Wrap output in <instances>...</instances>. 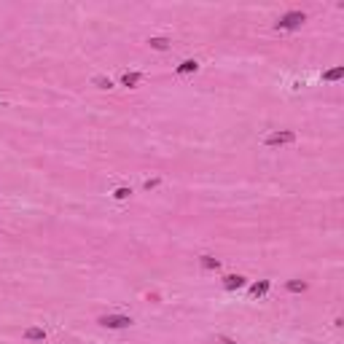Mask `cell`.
<instances>
[{
    "mask_svg": "<svg viewBox=\"0 0 344 344\" xmlns=\"http://www.w3.org/2000/svg\"><path fill=\"white\" fill-rule=\"evenodd\" d=\"M199 263H202V269H207V272H213V269H221V261L213 256H202L199 258Z\"/></svg>",
    "mask_w": 344,
    "mask_h": 344,
    "instance_id": "cell-8",
    "label": "cell"
},
{
    "mask_svg": "<svg viewBox=\"0 0 344 344\" xmlns=\"http://www.w3.org/2000/svg\"><path fill=\"white\" fill-rule=\"evenodd\" d=\"M307 22V14L304 11H288V14H283L277 19V30H285V32H293V30H299V27Z\"/></svg>",
    "mask_w": 344,
    "mask_h": 344,
    "instance_id": "cell-1",
    "label": "cell"
},
{
    "mask_svg": "<svg viewBox=\"0 0 344 344\" xmlns=\"http://www.w3.org/2000/svg\"><path fill=\"white\" fill-rule=\"evenodd\" d=\"M269 288H272V285H269V280L253 283V285H250V296H266V293H269Z\"/></svg>",
    "mask_w": 344,
    "mask_h": 344,
    "instance_id": "cell-6",
    "label": "cell"
},
{
    "mask_svg": "<svg viewBox=\"0 0 344 344\" xmlns=\"http://www.w3.org/2000/svg\"><path fill=\"white\" fill-rule=\"evenodd\" d=\"M97 323H100L102 328L121 331V328H129V325H132V317H127V315H100Z\"/></svg>",
    "mask_w": 344,
    "mask_h": 344,
    "instance_id": "cell-2",
    "label": "cell"
},
{
    "mask_svg": "<svg viewBox=\"0 0 344 344\" xmlns=\"http://www.w3.org/2000/svg\"><path fill=\"white\" fill-rule=\"evenodd\" d=\"M266 143L269 148H280V145H290V143H296V132H290V129H283V132H272V135L266 137Z\"/></svg>",
    "mask_w": 344,
    "mask_h": 344,
    "instance_id": "cell-3",
    "label": "cell"
},
{
    "mask_svg": "<svg viewBox=\"0 0 344 344\" xmlns=\"http://www.w3.org/2000/svg\"><path fill=\"white\" fill-rule=\"evenodd\" d=\"M129 194H132L129 188H116V191H113V197H116V199H127Z\"/></svg>",
    "mask_w": 344,
    "mask_h": 344,
    "instance_id": "cell-14",
    "label": "cell"
},
{
    "mask_svg": "<svg viewBox=\"0 0 344 344\" xmlns=\"http://www.w3.org/2000/svg\"><path fill=\"white\" fill-rule=\"evenodd\" d=\"M307 344H315V342H307Z\"/></svg>",
    "mask_w": 344,
    "mask_h": 344,
    "instance_id": "cell-17",
    "label": "cell"
},
{
    "mask_svg": "<svg viewBox=\"0 0 344 344\" xmlns=\"http://www.w3.org/2000/svg\"><path fill=\"white\" fill-rule=\"evenodd\" d=\"M148 43H151V49H156V51H167V49H170V41H167V38H151Z\"/></svg>",
    "mask_w": 344,
    "mask_h": 344,
    "instance_id": "cell-11",
    "label": "cell"
},
{
    "mask_svg": "<svg viewBox=\"0 0 344 344\" xmlns=\"http://www.w3.org/2000/svg\"><path fill=\"white\" fill-rule=\"evenodd\" d=\"M159 186V180H156V177H153V180H145V188H156Z\"/></svg>",
    "mask_w": 344,
    "mask_h": 344,
    "instance_id": "cell-16",
    "label": "cell"
},
{
    "mask_svg": "<svg viewBox=\"0 0 344 344\" xmlns=\"http://www.w3.org/2000/svg\"><path fill=\"white\" fill-rule=\"evenodd\" d=\"M94 86H100V89H111L113 81H111V78H105V76H97L94 78Z\"/></svg>",
    "mask_w": 344,
    "mask_h": 344,
    "instance_id": "cell-13",
    "label": "cell"
},
{
    "mask_svg": "<svg viewBox=\"0 0 344 344\" xmlns=\"http://www.w3.org/2000/svg\"><path fill=\"white\" fill-rule=\"evenodd\" d=\"M199 70V62L197 59H186V62H180V65H177V76H188V73H197Z\"/></svg>",
    "mask_w": 344,
    "mask_h": 344,
    "instance_id": "cell-5",
    "label": "cell"
},
{
    "mask_svg": "<svg viewBox=\"0 0 344 344\" xmlns=\"http://www.w3.org/2000/svg\"><path fill=\"white\" fill-rule=\"evenodd\" d=\"M285 288H288L290 293H304V290H307V283H304V280H290Z\"/></svg>",
    "mask_w": 344,
    "mask_h": 344,
    "instance_id": "cell-9",
    "label": "cell"
},
{
    "mask_svg": "<svg viewBox=\"0 0 344 344\" xmlns=\"http://www.w3.org/2000/svg\"><path fill=\"white\" fill-rule=\"evenodd\" d=\"M215 344H237V342L229 339V336H215Z\"/></svg>",
    "mask_w": 344,
    "mask_h": 344,
    "instance_id": "cell-15",
    "label": "cell"
},
{
    "mask_svg": "<svg viewBox=\"0 0 344 344\" xmlns=\"http://www.w3.org/2000/svg\"><path fill=\"white\" fill-rule=\"evenodd\" d=\"M242 285H245L242 274H226V277H223V288L226 290H239Z\"/></svg>",
    "mask_w": 344,
    "mask_h": 344,
    "instance_id": "cell-4",
    "label": "cell"
},
{
    "mask_svg": "<svg viewBox=\"0 0 344 344\" xmlns=\"http://www.w3.org/2000/svg\"><path fill=\"white\" fill-rule=\"evenodd\" d=\"M25 339H30V342H46V331L43 328H27L25 331Z\"/></svg>",
    "mask_w": 344,
    "mask_h": 344,
    "instance_id": "cell-7",
    "label": "cell"
},
{
    "mask_svg": "<svg viewBox=\"0 0 344 344\" xmlns=\"http://www.w3.org/2000/svg\"><path fill=\"white\" fill-rule=\"evenodd\" d=\"M140 73H124V76H121V84L124 86H137V84H140Z\"/></svg>",
    "mask_w": 344,
    "mask_h": 344,
    "instance_id": "cell-10",
    "label": "cell"
},
{
    "mask_svg": "<svg viewBox=\"0 0 344 344\" xmlns=\"http://www.w3.org/2000/svg\"><path fill=\"white\" fill-rule=\"evenodd\" d=\"M342 76H344V67H334V70L323 73V78H325V81H339Z\"/></svg>",
    "mask_w": 344,
    "mask_h": 344,
    "instance_id": "cell-12",
    "label": "cell"
}]
</instances>
